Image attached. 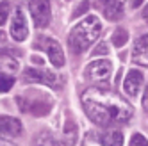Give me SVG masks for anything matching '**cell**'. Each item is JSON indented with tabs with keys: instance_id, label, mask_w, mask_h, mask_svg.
Segmentation results:
<instances>
[{
	"instance_id": "obj_1",
	"label": "cell",
	"mask_w": 148,
	"mask_h": 146,
	"mask_svg": "<svg viewBox=\"0 0 148 146\" xmlns=\"http://www.w3.org/2000/svg\"><path fill=\"white\" fill-rule=\"evenodd\" d=\"M84 111L89 119L98 127H112V125L127 123L132 118V107L118 93H112L102 87H91L82 95Z\"/></svg>"
},
{
	"instance_id": "obj_2",
	"label": "cell",
	"mask_w": 148,
	"mask_h": 146,
	"mask_svg": "<svg viewBox=\"0 0 148 146\" xmlns=\"http://www.w3.org/2000/svg\"><path fill=\"white\" fill-rule=\"evenodd\" d=\"M100 32H102V22L98 20V16L95 14L86 16L80 23H77L71 29L68 36V45L71 52L73 54H84L100 38Z\"/></svg>"
},
{
	"instance_id": "obj_3",
	"label": "cell",
	"mask_w": 148,
	"mask_h": 146,
	"mask_svg": "<svg viewBox=\"0 0 148 146\" xmlns=\"http://www.w3.org/2000/svg\"><path fill=\"white\" fill-rule=\"evenodd\" d=\"M18 107L25 114H32V116H45L52 109V96L41 91H25L16 98Z\"/></svg>"
},
{
	"instance_id": "obj_4",
	"label": "cell",
	"mask_w": 148,
	"mask_h": 146,
	"mask_svg": "<svg viewBox=\"0 0 148 146\" xmlns=\"http://www.w3.org/2000/svg\"><path fill=\"white\" fill-rule=\"evenodd\" d=\"M111 71H112V64L111 61L107 59H97L89 62V64L86 66V70H84V77L93 80V82H107L109 77H111Z\"/></svg>"
},
{
	"instance_id": "obj_5",
	"label": "cell",
	"mask_w": 148,
	"mask_h": 146,
	"mask_svg": "<svg viewBox=\"0 0 148 146\" xmlns=\"http://www.w3.org/2000/svg\"><path fill=\"white\" fill-rule=\"evenodd\" d=\"M29 11L32 16V22L38 29H43L50 23L52 13H50V0H30Z\"/></svg>"
},
{
	"instance_id": "obj_6",
	"label": "cell",
	"mask_w": 148,
	"mask_h": 146,
	"mask_svg": "<svg viewBox=\"0 0 148 146\" xmlns=\"http://www.w3.org/2000/svg\"><path fill=\"white\" fill-rule=\"evenodd\" d=\"M11 36L14 41L22 43L29 36V25H27V18L22 7H16L14 13L11 16Z\"/></svg>"
},
{
	"instance_id": "obj_7",
	"label": "cell",
	"mask_w": 148,
	"mask_h": 146,
	"mask_svg": "<svg viewBox=\"0 0 148 146\" xmlns=\"http://www.w3.org/2000/svg\"><path fill=\"white\" fill-rule=\"evenodd\" d=\"M23 78L27 82H38V84H45V86H57V75L48 70H41V68H27L23 71Z\"/></svg>"
},
{
	"instance_id": "obj_8",
	"label": "cell",
	"mask_w": 148,
	"mask_h": 146,
	"mask_svg": "<svg viewBox=\"0 0 148 146\" xmlns=\"http://www.w3.org/2000/svg\"><path fill=\"white\" fill-rule=\"evenodd\" d=\"M41 45H43V48H45V52H47L50 62H52L56 68H62V66H64V62H66L64 52H62L61 45L57 43L56 39H52V38H43V39H41Z\"/></svg>"
},
{
	"instance_id": "obj_9",
	"label": "cell",
	"mask_w": 148,
	"mask_h": 146,
	"mask_svg": "<svg viewBox=\"0 0 148 146\" xmlns=\"http://www.w3.org/2000/svg\"><path fill=\"white\" fill-rule=\"evenodd\" d=\"M132 62L139 66H148V32L136 39L132 48Z\"/></svg>"
},
{
	"instance_id": "obj_10",
	"label": "cell",
	"mask_w": 148,
	"mask_h": 146,
	"mask_svg": "<svg viewBox=\"0 0 148 146\" xmlns=\"http://www.w3.org/2000/svg\"><path fill=\"white\" fill-rule=\"evenodd\" d=\"M143 82H145L143 73L139 70H130L129 73H127L125 80H123V89H125L127 95L137 96L139 91H141V87H143Z\"/></svg>"
},
{
	"instance_id": "obj_11",
	"label": "cell",
	"mask_w": 148,
	"mask_h": 146,
	"mask_svg": "<svg viewBox=\"0 0 148 146\" xmlns=\"http://www.w3.org/2000/svg\"><path fill=\"white\" fill-rule=\"evenodd\" d=\"M102 5V11L107 20H120L125 11V2L127 0H98Z\"/></svg>"
},
{
	"instance_id": "obj_12",
	"label": "cell",
	"mask_w": 148,
	"mask_h": 146,
	"mask_svg": "<svg viewBox=\"0 0 148 146\" xmlns=\"http://www.w3.org/2000/svg\"><path fill=\"white\" fill-rule=\"evenodd\" d=\"M0 130H2V135H7V137H16V135L22 134L23 127L16 118L11 116H2L0 119Z\"/></svg>"
},
{
	"instance_id": "obj_13",
	"label": "cell",
	"mask_w": 148,
	"mask_h": 146,
	"mask_svg": "<svg viewBox=\"0 0 148 146\" xmlns=\"http://www.w3.org/2000/svg\"><path fill=\"white\" fill-rule=\"evenodd\" d=\"M97 141L103 146H123V134L120 130H105L97 134Z\"/></svg>"
},
{
	"instance_id": "obj_14",
	"label": "cell",
	"mask_w": 148,
	"mask_h": 146,
	"mask_svg": "<svg viewBox=\"0 0 148 146\" xmlns=\"http://www.w3.org/2000/svg\"><path fill=\"white\" fill-rule=\"evenodd\" d=\"M34 146H70L64 137H56L50 132H39L34 139Z\"/></svg>"
},
{
	"instance_id": "obj_15",
	"label": "cell",
	"mask_w": 148,
	"mask_h": 146,
	"mask_svg": "<svg viewBox=\"0 0 148 146\" xmlns=\"http://www.w3.org/2000/svg\"><path fill=\"white\" fill-rule=\"evenodd\" d=\"M127 41H129V32H127L125 29H121V27H118L114 30V34H112V45L114 46H123Z\"/></svg>"
},
{
	"instance_id": "obj_16",
	"label": "cell",
	"mask_w": 148,
	"mask_h": 146,
	"mask_svg": "<svg viewBox=\"0 0 148 146\" xmlns=\"http://www.w3.org/2000/svg\"><path fill=\"white\" fill-rule=\"evenodd\" d=\"M64 137L68 144L77 143V127L73 123H66V130H64Z\"/></svg>"
},
{
	"instance_id": "obj_17",
	"label": "cell",
	"mask_w": 148,
	"mask_h": 146,
	"mask_svg": "<svg viewBox=\"0 0 148 146\" xmlns=\"http://www.w3.org/2000/svg\"><path fill=\"white\" fill-rule=\"evenodd\" d=\"M13 84H14V78L7 73H2V93H7L13 87Z\"/></svg>"
},
{
	"instance_id": "obj_18",
	"label": "cell",
	"mask_w": 148,
	"mask_h": 146,
	"mask_svg": "<svg viewBox=\"0 0 148 146\" xmlns=\"http://www.w3.org/2000/svg\"><path fill=\"white\" fill-rule=\"evenodd\" d=\"M2 66L5 70H11V71H16L18 66H16V61L11 59V57H7V55H2Z\"/></svg>"
},
{
	"instance_id": "obj_19",
	"label": "cell",
	"mask_w": 148,
	"mask_h": 146,
	"mask_svg": "<svg viewBox=\"0 0 148 146\" xmlns=\"http://www.w3.org/2000/svg\"><path fill=\"white\" fill-rule=\"evenodd\" d=\"M129 146H148V141L143 137L141 134H134L132 139H130V144Z\"/></svg>"
},
{
	"instance_id": "obj_20",
	"label": "cell",
	"mask_w": 148,
	"mask_h": 146,
	"mask_svg": "<svg viewBox=\"0 0 148 146\" xmlns=\"http://www.w3.org/2000/svg\"><path fill=\"white\" fill-rule=\"evenodd\" d=\"M0 7H2L0 9V23L4 25V22L7 20V14H9V2H2Z\"/></svg>"
},
{
	"instance_id": "obj_21",
	"label": "cell",
	"mask_w": 148,
	"mask_h": 146,
	"mask_svg": "<svg viewBox=\"0 0 148 146\" xmlns=\"http://www.w3.org/2000/svg\"><path fill=\"white\" fill-rule=\"evenodd\" d=\"M88 7H89V2H82V4L79 5V9H77L75 13H73V18H77V16H80L82 13H86V11H88Z\"/></svg>"
},
{
	"instance_id": "obj_22",
	"label": "cell",
	"mask_w": 148,
	"mask_h": 146,
	"mask_svg": "<svg viewBox=\"0 0 148 146\" xmlns=\"http://www.w3.org/2000/svg\"><path fill=\"white\" fill-rule=\"evenodd\" d=\"M105 55V54H107V45H105V43H102V45H98L97 46V50H95L93 52V55Z\"/></svg>"
},
{
	"instance_id": "obj_23",
	"label": "cell",
	"mask_w": 148,
	"mask_h": 146,
	"mask_svg": "<svg viewBox=\"0 0 148 146\" xmlns=\"http://www.w3.org/2000/svg\"><path fill=\"white\" fill-rule=\"evenodd\" d=\"M143 109L148 112V84H146V89H145V95H143Z\"/></svg>"
},
{
	"instance_id": "obj_24",
	"label": "cell",
	"mask_w": 148,
	"mask_h": 146,
	"mask_svg": "<svg viewBox=\"0 0 148 146\" xmlns=\"http://www.w3.org/2000/svg\"><path fill=\"white\" fill-rule=\"evenodd\" d=\"M143 20L148 23V4H146V5H145V9H143Z\"/></svg>"
},
{
	"instance_id": "obj_25",
	"label": "cell",
	"mask_w": 148,
	"mask_h": 146,
	"mask_svg": "<svg viewBox=\"0 0 148 146\" xmlns=\"http://www.w3.org/2000/svg\"><path fill=\"white\" fill-rule=\"evenodd\" d=\"M143 0H132V7H139Z\"/></svg>"
}]
</instances>
